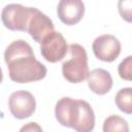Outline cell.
<instances>
[{"label":"cell","instance_id":"1","mask_svg":"<svg viewBox=\"0 0 132 132\" xmlns=\"http://www.w3.org/2000/svg\"><path fill=\"white\" fill-rule=\"evenodd\" d=\"M4 60L10 79L19 84L40 80L47 72L46 67L35 58L31 45L22 39L12 41L6 47Z\"/></svg>","mask_w":132,"mask_h":132},{"label":"cell","instance_id":"2","mask_svg":"<svg viewBox=\"0 0 132 132\" xmlns=\"http://www.w3.org/2000/svg\"><path fill=\"white\" fill-rule=\"evenodd\" d=\"M59 124L77 132H90L95 127V114L91 105L81 99L62 97L55 107Z\"/></svg>","mask_w":132,"mask_h":132},{"label":"cell","instance_id":"3","mask_svg":"<svg viewBox=\"0 0 132 132\" xmlns=\"http://www.w3.org/2000/svg\"><path fill=\"white\" fill-rule=\"evenodd\" d=\"M68 50L69 59L62 64V74L69 82H81L87 78L90 72L87 52L85 47L78 43H71Z\"/></svg>","mask_w":132,"mask_h":132},{"label":"cell","instance_id":"4","mask_svg":"<svg viewBox=\"0 0 132 132\" xmlns=\"http://www.w3.org/2000/svg\"><path fill=\"white\" fill-rule=\"evenodd\" d=\"M31 13V7L22 4H7L1 12V20L5 28L11 31L27 32V25Z\"/></svg>","mask_w":132,"mask_h":132},{"label":"cell","instance_id":"5","mask_svg":"<svg viewBox=\"0 0 132 132\" xmlns=\"http://www.w3.org/2000/svg\"><path fill=\"white\" fill-rule=\"evenodd\" d=\"M40 53L50 63L61 61L67 54L68 45L64 36L60 32L53 31L40 42Z\"/></svg>","mask_w":132,"mask_h":132},{"label":"cell","instance_id":"6","mask_svg":"<svg viewBox=\"0 0 132 132\" xmlns=\"http://www.w3.org/2000/svg\"><path fill=\"white\" fill-rule=\"evenodd\" d=\"M8 107L14 118L24 120L33 114L36 108V101L30 92L20 90L10 95Z\"/></svg>","mask_w":132,"mask_h":132},{"label":"cell","instance_id":"7","mask_svg":"<svg viewBox=\"0 0 132 132\" xmlns=\"http://www.w3.org/2000/svg\"><path fill=\"white\" fill-rule=\"evenodd\" d=\"M92 48L98 60L103 62H113L121 53V42L116 36L104 34L95 38Z\"/></svg>","mask_w":132,"mask_h":132},{"label":"cell","instance_id":"8","mask_svg":"<svg viewBox=\"0 0 132 132\" xmlns=\"http://www.w3.org/2000/svg\"><path fill=\"white\" fill-rule=\"evenodd\" d=\"M55 31L53 21L35 7H31V13L27 25V32L36 41L41 42L43 38Z\"/></svg>","mask_w":132,"mask_h":132},{"label":"cell","instance_id":"9","mask_svg":"<svg viewBox=\"0 0 132 132\" xmlns=\"http://www.w3.org/2000/svg\"><path fill=\"white\" fill-rule=\"evenodd\" d=\"M57 14L60 21L68 26L80 22L85 14L82 0H60L57 6Z\"/></svg>","mask_w":132,"mask_h":132},{"label":"cell","instance_id":"10","mask_svg":"<svg viewBox=\"0 0 132 132\" xmlns=\"http://www.w3.org/2000/svg\"><path fill=\"white\" fill-rule=\"evenodd\" d=\"M87 79L90 90L97 95H105L112 88V77L110 73L102 68L93 69L89 72Z\"/></svg>","mask_w":132,"mask_h":132},{"label":"cell","instance_id":"11","mask_svg":"<svg viewBox=\"0 0 132 132\" xmlns=\"http://www.w3.org/2000/svg\"><path fill=\"white\" fill-rule=\"evenodd\" d=\"M131 92L132 89L130 87L128 88H123L121 89L116 97H114V102L119 109L127 114L132 113V100H131Z\"/></svg>","mask_w":132,"mask_h":132},{"label":"cell","instance_id":"12","mask_svg":"<svg viewBox=\"0 0 132 132\" xmlns=\"http://www.w3.org/2000/svg\"><path fill=\"white\" fill-rule=\"evenodd\" d=\"M103 131L104 132H114V131L128 132L129 127L126 120H124L120 116L112 114L105 119L103 123Z\"/></svg>","mask_w":132,"mask_h":132},{"label":"cell","instance_id":"13","mask_svg":"<svg viewBox=\"0 0 132 132\" xmlns=\"http://www.w3.org/2000/svg\"><path fill=\"white\" fill-rule=\"evenodd\" d=\"M131 68H132V57H126L119 65L118 71L121 78L125 80H131Z\"/></svg>","mask_w":132,"mask_h":132},{"label":"cell","instance_id":"14","mask_svg":"<svg viewBox=\"0 0 132 132\" xmlns=\"http://www.w3.org/2000/svg\"><path fill=\"white\" fill-rule=\"evenodd\" d=\"M118 9L121 16L128 23H131L132 15V0H119Z\"/></svg>","mask_w":132,"mask_h":132},{"label":"cell","instance_id":"15","mask_svg":"<svg viewBox=\"0 0 132 132\" xmlns=\"http://www.w3.org/2000/svg\"><path fill=\"white\" fill-rule=\"evenodd\" d=\"M21 131H42V129L36 123H29L27 126L22 127Z\"/></svg>","mask_w":132,"mask_h":132},{"label":"cell","instance_id":"16","mask_svg":"<svg viewBox=\"0 0 132 132\" xmlns=\"http://www.w3.org/2000/svg\"><path fill=\"white\" fill-rule=\"evenodd\" d=\"M3 80V74H2V70H1V67H0V84L2 82Z\"/></svg>","mask_w":132,"mask_h":132}]
</instances>
